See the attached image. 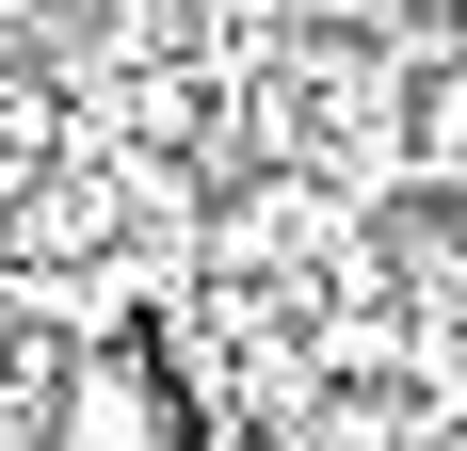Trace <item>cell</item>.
Wrapping results in <instances>:
<instances>
[{
    "instance_id": "obj_3",
    "label": "cell",
    "mask_w": 467,
    "mask_h": 451,
    "mask_svg": "<svg viewBox=\"0 0 467 451\" xmlns=\"http://www.w3.org/2000/svg\"><path fill=\"white\" fill-rule=\"evenodd\" d=\"M403 145H420V178H467V48H451V65H420V97H403Z\"/></svg>"
},
{
    "instance_id": "obj_4",
    "label": "cell",
    "mask_w": 467,
    "mask_h": 451,
    "mask_svg": "<svg viewBox=\"0 0 467 451\" xmlns=\"http://www.w3.org/2000/svg\"><path fill=\"white\" fill-rule=\"evenodd\" d=\"M306 16H371V0H306Z\"/></svg>"
},
{
    "instance_id": "obj_1",
    "label": "cell",
    "mask_w": 467,
    "mask_h": 451,
    "mask_svg": "<svg viewBox=\"0 0 467 451\" xmlns=\"http://www.w3.org/2000/svg\"><path fill=\"white\" fill-rule=\"evenodd\" d=\"M48 451H161V371L97 355L81 387H65V419H48Z\"/></svg>"
},
{
    "instance_id": "obj_2",
    "label": "cell",
    "mask_w": 467,
    "mask_h": 451,
    "mask_svg": "<svg viewBox=\"0 0 467 451\" xmlns=\"http://www.w3.org/2000/svg\"><path fill=\"white\" fill-rule=\"evenodd\" d=\"M306 226H323V194H306V178H258V194L226 210V242H210V258H226V274H275Z\"/></svg>"
}]
</instances>
